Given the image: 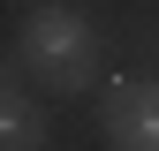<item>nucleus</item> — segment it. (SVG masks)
Listing matches in <instances>:
<instances>
[{"mask_svg": "<svg viewBox=\"0 0 159 151\" xmlns=\"http://www.w3.org/2000/svg\"><path fill=\"white\" fill-rule=\"evenodd\" d=\"M23 68L53 91V98H76V91L98 76V30L76 8L53 0V8H38L30 23H23Z\"/></svg>", "mask_w": 159, "mask_h": 151, "instance_id": "obj_1", "label": "nucleus"}, {"mask_svg": "<svg viewBox=\"0 0 159 151\" xmlns=\"http://www.w3.org/2000/svg\"><path fill=\"white\" fill-rule=\"evenodd\" d=\"M106 136H114V151H159V83L114 76L106 83Z\"/></svg>", "mask_w": 159, "mask_h": 151, "instance_id": "obj_2", "label": "nucleus"}, {"mask_svg": "<svg viewBox=\"0 0 159 151\" xmlns=\"http://www.w3.org/2000/svg\"><path fill=\"white\" fill-rule=\"evenodd\" d=\"M0 151H46V113L23 98V83L0 91Z\"/></svg>", "mask_w": 159, "mask_h": 151, "instance_id": "obj_3", "label": "nucleus"}]
</instances>
